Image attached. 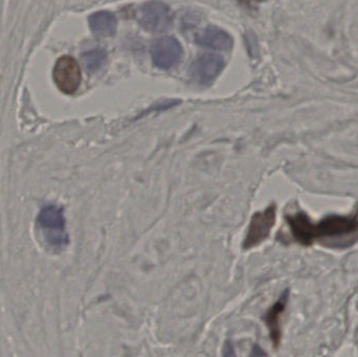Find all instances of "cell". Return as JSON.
Masks as SVG:
<instances>
[{
  "label": "cell",
  "mask_w": 358,
  "mask_h": 357,
  "mask_svg": "<svg viewBox=\"0 0 358 357\" xmlns=\"http://www.w3.org/2000/svg\"><path fill=\"white\" fill-rule=\"evenodd\" d=\"M292 237L296 242L304 247L313 245L319 240L347 241L351 236L353 242L358 240V212L349 216L330 215L319 222H313L304 212L286 216Z\"/></svg>",
  "instance_id": "1"
},
{
  "label": "cell",
  "mask_w": 358,
  "mask_h": 357,
  "mask_svg": "<svg viewBox=\"0 0 358 357\" xmlns=\"http://www.w3.org/2000/svg\"><path fill=\"white\" fill-rule=\"evenodd\" d=\"M37 224L48 245L61 249L69 245L66 220L62 207L56 205L42 207L38 215Z\"/></svg>",
  "instance_id": "2"
},
{
  "label": "cell",
  "mask_w": 358,
  "mask_h": 357,
  "mask_svg": "<svg viewBox=\"0 0 358 357\" xmlns=\"http://www.w3.org/2000/svg\"><path fill=\"white\" fill-rule=\"evenodd\" d=\"M275 218H277V205L275 203L252 215L250 226L246 231L245 238L242 243L244 251H250L258 247L268 238L271 230L275 226Z\"/></svg>",
  "instance_id": "3"
},
{
  "label": "cell",
  "mask_w": 358,
  "mask_h": 357,
  "mask_svg": "<svg viewBox=\"0 0 358 357\" xmlns=\"http://www.w3.org/2000/svg\"><path fill=\"white\" fill-rule=\"evenodd\" d=\"M52 78L57 87L63 94H75L81 83V69L79 63L73 57H61L55 65Z\"/></svg>",
  "instance_id": "4"
},
{
  "label": "cell",
  "mask_w": 358,
  "mask_h": 357,
  "mask_svg": "<svg viewBox=\"0 0 358 357\" xmlns=\"http://www.w3.org/2000/svg\"><path fill=\"white\" fill-rule=\"evenodd\" d=\"M140 23L146 31H164L172 23L169 6L161 1H149L141 8Z\"/></svg>",
  "instance_id": "5"
},
{
  "label": "cell",
  "mask_w": 358,
  "mask_h": 357,
  "mask_svg": "<svg viewBox=\"0 0 358 357\" xmlns=\"http://www.w3.org/2000/svg\"><path fill=\"white\" fill-rule=\"evenodd\" d=\"M151 54L155 66L162 69H169L176 66L180 60L182 48L176 38L167 36L153 44Z\"/></svg>",
  "instance_id": "6"
},
{
  "label": "cell",
  "mask_w": 358,
  "mask_h": 357,
  "mask_svg": "<svg viewBox=\"0 0 358 357\" xmlns=\"http://www.w3.org/2000/svg\"><path fill=\"white\" fill-rule=\"evenodd\" d=\"M224 67V60L217 54H203L198 57L191 67L192 77L201 84L214 81Z\"/></svg>",
  "instance_id": "7"
},
{
  "label": "cell",
  "mask_w": 358,
  "mask_h": 357,
  "mask_svg": "<svg viewBox=\"0 0 358 357\" xmlns=\"http://www.w3.org/2000/svg\"><path fill=\"white\" fill-rule=\"evenodd\" d=\"M289 291L286 289L277 302L269 308L268 312L264 316V322L269 331V337L275 349L280 347L282 340V314H284L287 305Z\"/></svg>",
  "instance_id": "8"
},
{
  "label": "cell",
  "mask_w": 358,
  "mask_h": 357,
  "mask_svg": "<svg viewBox=\"0 0 358 357\" xmlns=\"http://www.w3.org/2000/svg\"><path fill=\"white\" fill-rule=\"evenodd\" d=\"M195 41L204 48L218 50H229L233 45V39L227 31L212 25L196 34Z\"/></svg>",
  "instance_id": "9"
},
{
  "label": "cell",
  "mask_w": 358,
  "mask_h": 357,
  "mask_svg": "<svg viewBox=\"0 0 358 357\" xmlns=\"http://www.w3.org/2000/svg\"><path fill=\"white\" fill-rule=\"evenodd\" d=\"M90 27L92 33L101 37H110L117 31V17L108 10L94 13L90 17Z\"/></svg>",
  "instance_id": "10"
},
{
  "label": "cell",
  "mask_w": 358,
  "mask_h": 357,
  "mask_svg": "<svg viewBox=\"0 0 358 357\" xmlns=\"http://www.w3.org/2000/svg\"><path fill=\"white\" fill-rule=\"evenodd\" d=\"M106 52L101 48L90 50L82 56L84 65L90 73H96L99 69L102 68L103 65L106 62Z\"/></svg>",
  "instance_id": "11"
},
{
  "label": "cell",
  "mask_w": 358,
  "mask_h": 357,
  "mask_svg": "<svg viewBox=\"0 0 358 357\" xmlns=\"http://www.w3.org/2000/svg\"><path fill=\"white\" fill-rule=\"evenodd\" d=\"M237 1L239 3L243 4L244 6L254 8H256L257 4L261 3V2L265 1V0H237Z\"/></svg>",
  "instance_id": "12"
}]
</instances>
